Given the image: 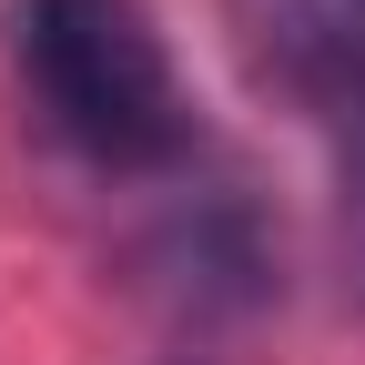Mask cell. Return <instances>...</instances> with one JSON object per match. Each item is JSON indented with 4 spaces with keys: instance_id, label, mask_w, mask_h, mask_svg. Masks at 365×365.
<instances>
[{
    "instance_id": "cell-1",
    "label": "cell",
    "mask_w": 365,
    "mask_h": 365,
    "mask_svg": "<svg viewBox=\"0 0 365 365\" xmlns=\"http://www.w3.org/2000/svg\"><path fill=\"white\" fill-rule=\"evenodd\" d=\"M11 71L41 132L102 173H153L193 153V102L143 0H11Z\"/></svg>"
},
{
    "instance_id": "cell-2",
    "label": "cell",
    "mask_w": 365,
    "mask_h": 365,
    "mask_svg": "<svg viewBox=\"0 0 365 365\" xmlns=\"http://www.w3.org/2000/svg\"><path fill=\"white\" fill-rule=\"evenodd\" d=\"M244 61L335 143L365 132V0H234Z\"/></svg>"
},
{
    "instance_id": "cell-3",
    "label": "cell",
    "mask_w": 365,
    "mask_h": 365,
    "mask_svg": "<svg viewBox=\"0 0 365 365\" xmlns=\"http://www.w3.org/2000/svg\"><path fill=\"white\" fill-rule=\"evenodd\" d=\"M335 163H345V254H355V284H365V132L335 143Z\"/></svg>"
}]
</instances>
